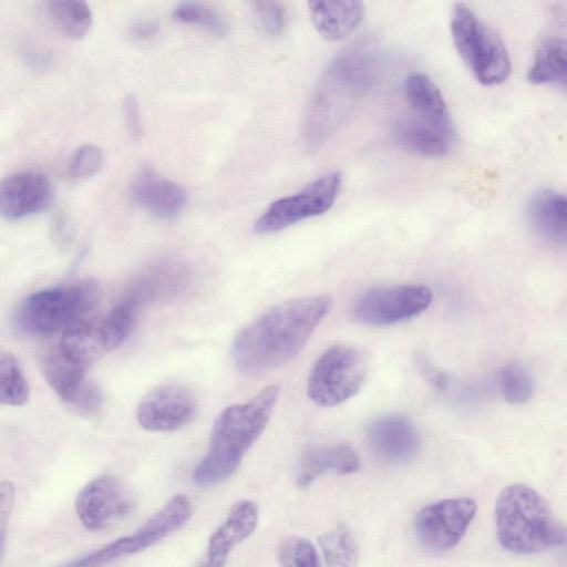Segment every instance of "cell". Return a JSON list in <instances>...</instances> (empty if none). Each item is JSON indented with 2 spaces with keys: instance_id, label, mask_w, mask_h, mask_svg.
Here are the masks:
<instances>
[{
  "instance_id": "3",
  "label": "cell",
  "mask_w": 567,
  "mask_h": 567,
  "mask_svg": "<svg viewBox=\"0 0 567 567\" xmlns=\"http://www.w3.org/2000/svg\"><path fill=\"white\" fill-rule=\"evenodd\" d=\"M278 394V385H268L247 402L233 404L217 416L209 449L194 472L197 485L219 484L237 471L247 451L264 432Z\"/></svg>"
},
{
  "instance_id": "34",
  "label": "cell",
  "mask_w": 567,
  "mask_h": 567,
  "mask_svg": "<svg viewBox=\"0 0 567 567\" xmlns=\"http://www.w3.org/2000/svg\"><path fill=\"white\" fill-rule=\"evenodd\" d=\"M252 11L261 29L270 37L281 34L286 25V10L279 1H252Z\"/></svg>"
},
{
  "instance_id": "6",
  "label": "cell",
  "mask_w": 567,
  "mask_h": 567,
  "mask_svg": "<svg viewBox=\"0 0 567 567\" xmlns=\"http://www.w3.org/2000/svg\"><path fill=\"white\" fill-rule=\"evenodd\" d=\"M451 33L457 53L481 84L493 86L507 80L511 59L504 42L465 3L453 7Z\"/></svg>"
},
{
  "instance_id": "13",
  "label": "cell",
  "mask_w": 567,
  "mask_h": 567,
  "mask_svg": "<svg viewBox=\"0 0 567 567\" xmlns=\"http://www.w3.org/2000/svg\"><path fill=\"white\" fill-rule=\"evenodd\" d=\"M197 412L194 394L184 385H162L138 403L136 419L147 431H174L193 421Z\"/></svg>"
},
{
  "instance_id": "32",
  "label": "cell",
  "mask_w": 567,
  "mask_h": 567,
  "mask_svg": "<svg viewBox=\"0 0 567 567\" xmlns=\"http://www.w3.org/2000/svg\"><path fill=\"white\" fill-rule=\"evenodd\" d=\"M278 560L281 567H320L312 543L299 536H289L281 542Z\"/></svg>"
},
{
  "instance_id": "25",
  "label": "cell",
  "mask_w": 567,
  "mask_h": 567,
  "mask_svg": "<svg viewBox=\"0 0 567 567\" xmlns=\"http://www.w3.org/2000/svg\"><path fill=\"white\" fill-rule=\"evenodd\" d=\"M141 309L132 297L124 293L110 312L97 320L100 336L106 351L120 347L126 340Z\"/></svg>"
},
{
  "instance_id": "18",
  "label": "cell",
  "mask_w": 567,
  "mask_h": 567,
  "mask_svg": "<svg viewBox=\"0 0 567 567\" xmlns=\"http://www.w3.org/2000/svg\"><path fill=\"white\" fill-rule=\"evenodd\" d=\"M130 194L138 206L161 218L176 216L187 200L186 193L179 185L150 167H143L136 173Z\"/></svg>"
},
{
  "instance_id": "19",
  "label": "cell",
  "mask_w": 567,
  "mask_h": 567,
  "mask_svg": "<svg viewBox=\"0 0 567 567\" xmlns=\"http://www.w3.org/2000/svg\"><path fill=\"white\" fill-rule=\"evenodd\" d=\"M532 228L545 240L565 247L567 239V200L553 189L534 193L526 207Z\"/></svg>"
},
{
  "instance_id": "36",
  "label": "cell",
  "mask_w": 567,
  "mask_h": 567,
  "mask_svg": "<svg viewBox=\"0 0 567 567\" xmlns=\"http://www.w3.org/2000/svg\"><path fill=\"white\" fill-rule=\"evenodd\" d=\"M123 111L127 132L133 138H140L143 133V125L138 102L134 95L125 97Z\"/></svg>"
},
{
  "instance_id": "30",
  "label": "cell",
  "mask_w": 567,
  "mask_h": 567,
  "mask_svg": "<svg viewBox=\"0 0 567 567\" xmlns=\"http://www.w3.org/2000/svg\"><path fill=\"white\" fill-rule=\"evenodd\" d=\"M173 17L181 23L198 27L217 37L227 33V24L224 19L202 2H181L175 7Z\"/></svg>"
},
{
  "instance_id": "11",
  "label": "cell",
  "mask_w": 567,
  "mask_h": 567,
  "mask_svg": "<svg viewBox=\"0 0 567 567\" xmlns=\"http://www.w3.org/2000/svg\"><path fill=\"white\" fill-rule=\"evenodd\" d=\"M432 301V291L423 285H399L370 289L353 305V317L369 326H389L410 320Z\"/></svg>"
},
{
  "instance_id": "8",
  "label": "cell",
  "mask_w": 567,
  "mask_h": 567,
  "mask_svg": "<svg viewBox=\"0 0 567 567\" xmlns=\"http://www.w3.org/2000/svg\"><path fill=\"white\" fill-rule=\"evenodd\" d=\"M192 515V503L177 494L154 514L140 529L117 538L90 554L61 567H105L114 560L144 550L182 528Z\"/></svg>"
},
{
  "instance_id": "12",
  "label": "cell",
  "mask_w": 567,
  "mask_h": 567,
  "mask_svg": "<svg viewBox=\"0 0 567 567\" xmlns=\"http://www.w3.org/2000/svg\"><path fill=\"white\" fill-rule=\"evenodd\" d=\"M85 368L68 360L58 348L43 357L44 377L62 401L86 415L95 414L103 403L100 388L86 379Z\"/></svg>"
},
{
  "instance_id": "35",
  "label": "cell",
  "mask_w": 567,
  "mask_h": 567,
  "mask_svg": "<svg viewBox=\"0 0 567 567\" xmlns=\"http://www.w3.org/2000/svg\"><path fill=\"white\" fill-rule=\"evenodd\" d=\"M14 495L12 483L8 481L0 483V561L4 553L7 529L14 506Z\"/></svg>"
},
{
  "instance_id": "24",
  "label": "cell",
  "mask_w": 567,
  "mask_h": 567,
  "mask_svg": "<svg viewBox=\"0 0 567 567\" xmlns=\"http://www.w3.org/2000/svg\"><path fill=\"white\" fill-rule=\"evenodd\" d=\"M527 79L533 84H553L563 91L567 83V50L563 37L550 35L538 45Z\"/></svg>"
},
{
  "instance_id": "37",
  "label": "cell",
  "mask_w": 567,
  "mask_h": 567,
  "mask_svg": "<svg viewBox=\"0 0 567 567\" xmlns=\"http://www.w3.org/2000/svg\"><path fill=\"white\" fill-rule=\"evenodd\" d=\"M158 24L155 21H141L132 27V35L136 39H148L157 33Z\"/></svg>"
},
{
  "instance_id": "4",
  "label": "cell",
  "mask_w": 567,
  "mask_h": 567,
  "mask_svg": "<svg viewBox=\"0 0 567 567\" xmlns=\"http://www.w3.org/2000/svg\"><path fill=\"white\" fill-rule=\"evenodd\" d=\"M496 535L501 546L516 555H533L565 543V526L546 499L524 484L504 487L495 503Z\"/></svg>"
},
{
  "instance_id": "31",
  "label": "cell",
  "mask_w": 567,
  "mask_h": 567,
  "mask_svg": "<svg viewBox=\"0 0 567 567\" xmlns=\"http://www.w3.org/2000/svg\"><path fill=\"white\" fill-rule=\"evenodd\" d=\"M499 388L511 404H524L533 395L534 382L529 371L519 362L504 365L499 373Z\"/></svg>"
},
{
  "instance_id": "5",
  "label": "cell",
  "mask_w": 567,
  "mask_h": 567,
  "mask_svg": "<svg viewBox=\"0 0 567 567\" xmlns=\"http://www.w3.org/2000/svg\"><path fill=\"white\" fill-rule=\"evenodd\" d=\"M99 297V285L92 278L34 292L17 311L19 327L34 336H51L73 322L90 317Z\"/></svg>"
},
{
  "instance_id": "21",
  "label": "cell",
  "mask_w": 567,
  "mask_h": 567,
  "mask_svg": "<svg viewBox=\"0 0 567 567\" xmlns=\"http://www.w3.org/2000/svg\"><path fill=\"white\" fill-rule=\"evenodd\" d=\"M360 465L359 455L347 443L313 447L301 457L296 484L306 488L326 472L348 475L355 473Z\"/></svg>"
},
{
  "instance_id": "20",
  "label": "cell",
  "mask_w": 567,
  "mask_h": 567,
  "mask_svg": "<svg viewBox=\"0 0 567 567\" xmlns=\"http://www.w3.org/2000/svg\"><path fill=\"white\" fill-rule=\"evenodd\" d=\"M186 280L187 272L183 265L173 260H162L138 274L125 293L142 308L151 301L178 293Z\"/></svg>"
},
{
  "instance_id": "33",
  "label": "cell",
  "mask_w": 567,
  "mask_h": 567,
  "mask_svg": "<svg viewBox=\"0 0 567 567\" xmlns=\"http://www.w3.org/2000/svg\"><path fill=\"white\" fill-rule=\"evenodd\" d=\"M102 164V151L95 145H83L71 155L66 172L71 178H87L97 173Z\"/></svg>"
},
{
  "instance_id": "14",
  "label": "cell",
  "mask_w": 567,
  "mask_h": 567,
  "mask_svg": "<svg viewBox=\"0 0 567 567\" xmlns=\"http://www.w3.org/2000/svg\"><path fill=\"white\" fill-rule=\"evenodd\" d=\"M131 498L118 480L111 475L89 482L78 494L75 509L82 524L100 530L128 513Z\"/></svg>"
},
{
  "instance_id": "10",
  "label": "cell",
  "mask_w": 567,
  "mask_h": 567,
  "mask_svg": "<svg viewBox=\"0 0 567 567\" xmlns=\"http://www.w3.org/2000/svg\"><path fill=\"white\" fill-rule=\"evenodd\" d=\"M476 512L477 504L470 497L427 504L414 517L415 536L427 550L441 553L452 549L466 534Z\"/></svg>"
},
{
  "instance_id": "1",
  "label": "cell",
  "mask_w": 567,
  "mask_h": 567,
  "mask_svg": "<svg viewBox=\"0 0 567 567\" xmlns=\"http://www.w3.org/2000/svg\"><path fill=\"white\" fill-rule=\"evenodd\" d=\"M331 308L328 295L291 299L274 306L234 339L231 357L244 373H262L292 360Z\"/></svg>"
},
{
  "instance_id": "22",
  "label": "cell",
  "mask_w": 567,
  "mask_h": 567,
  "mask_svg": "<svg viewBox=\"0 0 567 567\" xmlns=\"http://www.w3.org/2000/svg\"><path fill=\"white\" fill-rule=\"evenodd\" d=\"M394 135L401 146L426 157H441L453 147L455 133L453 127H442L402 117L394 128Z\"/></svg>"
},
{
  "instance_id": "28",
  "label": "cell",
  "mask_w": 567,
  "mask_h": 567,
  "mask_svg": "<svg viewBox=\"0 0 567 567\" xmlns=\"http://www.w3.org/2000/svg\"><path fill=\"white\" fill-rule=\"evenodd\" d=\"M326 567H355L359 549L355 539L343 523L322 533L319 538Z\"/></svg>"
},
{
  "instance_id": "29",
  "label": "cell",
  "mask_w": 567,
  "mask_h": 567,
  "mask_svg": "<svg viewBox=\"0 0 567 567\" xmlns=\"http://www.w3.org/2000/svg\"><path fill=\"white\" fill-rule=\"evenodd\" d=\"M28 398L29 386L18 361L0 349V404L18 406Z\"/></svg>"
},
{
  "instance_id": "2",
  "label": "cell",
  "mask_w": 567,
  "mask_h": 567,
  "mask_svg": "<svg viewBox=\"0 0 567 567\" xmlns=\"http://www.w3.org/2000/svg\"><path fill=\"white\" fill-rule=\"evenodd\" d=\"M372 78V60L364 50L352 47L336 55L305 109L301 134L308 147H318L333 134L367 94Z\"/></svg>"
},
{
  "instance_id": "15",
  "label": "cell",
  "mask_w": 567,
  "mask_h": 567,
  "mask_svg": "<svg viewBox=\"0 0 567 567\" xmlns=\"http://www.w3.org/2000/svg\"><path fill=\"white\" fill-rule=\"evenodd\" d=\"M53 186L42 173L23 171L0 182V215L17 220L47 210L53 202Z\"/></svg>"
},
{
  "instance_id": "16",
  "label": "cell",
  "mask_w": 567,
  "mask_h": 567,
  "mask_svg": "<svg viewBox=\"0 0 567 567\" xmlns=\"http://www.w3.org/2000/svg\"><path fill=\"white\" fill-rule=\"evenodd\" d=\"M367 439L372 452L392 464L409 462L420 447V436L413 423L396 414L382 415L370 422Z\"/></svg>"
},
{
  "instance_id": "7",
  "label": "cell",
  "mask_w": 567,
  "mask_h": 567,
  "mask_svg": "<svg viewBox=\"0 0 567 567\" xmlns=\"http://www.w3.org/2000/svg\"><path fill=\"white\" fill-rule=\"evenodd\" d=\"M367 374L368 359L361 349L336 344L313 364L307 392L316 404L334 406L354 396L363 386Z\"/></svg>"
},
{
  "instance_id": "9",
  "label": "cell",
  "mask_w": 567,
  "mask_h": 567,
  "mask_svg": "<svg viewBox=\"0 0 567 567\" xmlns=\"http://www.w3.org/2000/svg\"><path fill=\"white\" fill-rule=\"evenodd\" d=\"M341 174L327 173L301 192L274 202L257 219L254 229L258 234H271L300 220L328 212L341 188Z\"/></svg>"
},
{
  "instance_id": "17",
  "label": "cell",
  "mask_w": 567,
  "mask_h": 567,
  "mask_svg": "<svg viewBox=\"0 0 567 567\" xmlns=\"http://www.w3.org/2000/svg\"><path fill=\"white\" fill-rule=\"evenodd\" d=\"M257 522L258 506L255 502H236L226 519L210 535L198 567H225L229 553L254 533Z\"/></svg>"
},
{
  "instance_id": "26",
  "label": "cell",
  "mask_w": 567,
  "mask_h": 567,
  "mask_svg": "<svg viewBox=\"0 0 567 567\" xmlns=\"http://www.w3.org/2000/svg\"><path fill=\"white\" fill-rule=\"evenodd\" d=\"M404 97L411 112L451 117L439 86L423 73H412L404 81Z\"/></svg>"
},
{
  "instance_id": "23",
  "label": "cell",
  "mask_w": 567,
  "mask_h": 567,
  "mask_svg": "<svg viewBox=\"0 0 567 567\" xmlns=\"http://www.w3.org/2000/svg\"><path fill=\"white\" fill-rule=\"evenodd\" d=\"M308 7L315 29L329 41L349 35L364 14L361 1H311Z\"/></svg>"
},
{
  "instance_id": "27",
  "label": "cell",
  "mask_w": 567,
  "mask_h": 567,
  "mask_svg": "<svg viewBox=\"0 0 567 567\" xmlns=\"http://www.w3.org/2000/svg\"><path fill=\"white\" fill-rule=\"evenodd\" d=\"M45 11L53 27L70 39H81L92 24V12L83 1H49Z\"/></svg>"
}]
</instances>
